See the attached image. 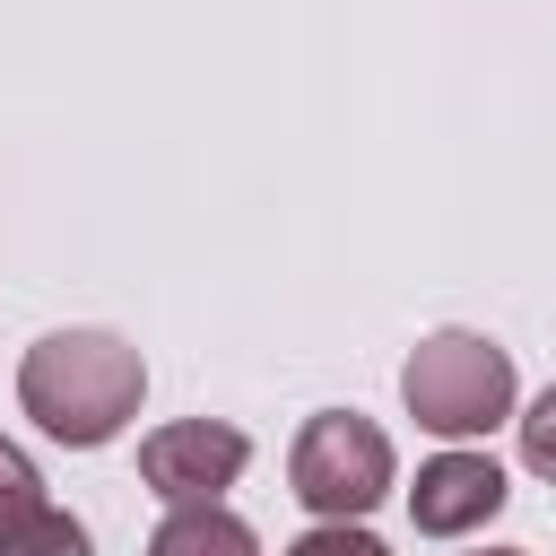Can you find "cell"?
Here are the masks:
<instances>
[{"label":"cell","instance_id":"obj_1","mask_svg":"<svg viewBox=\"0 0 556 556\" xmlns=\"http://www.w3.org/2000/svg\"><path fill=\"white\" fill-rule=\"evenodd\" d=\"M17 400L52 443L96 452L139 417L148 365H139V348L122 330H52V339H35L17 356Z\"/></svg>","mask_w":556,"mask_h":556},{"label":"cell","instance_id":"obj_2","mask_svg":"<svg viewBox=\"0 0 556 556\" xmlns=\"http://www.w3.org/2000/svg\"><path fill=\"white\" fill-rule=\"evenodd\" d=\"M521 400V374H513V348H495L486 330H426L400 365V408L443 434V443H469V434H495Z\"/></svg>","mask_w":556,"mask_h":556},{"label":"cell","instance_id":"obj_3","mask_svg":"<svg viewBox=\"0 0 556 556\" xmlns=\"http://www.w3.org/2000/svg\"><path fill=\"white\" fill-rule=\"evenodd\" d=\"M400 460H391V434L356 408H321L295 426L287 443V495L313 513V521H365L382 495H391Z\"/></svg>","mask_w":556,"mask_h":556},{"label":"cell","instance_id":"obj_4","mask_svg":"<svg viewBox=\"0 0 556 556\" xmlns=\"http://www.w3.org/2000/svg\"><path fill=\"white\" fill-rule=\"evenodd\" d=\"M243 469H252V434L226 417H182L139 443V478L156 504H217Z\"/></svg>","mask_w":556,"mask_h":556},{"label":"cell","instance_id":"obj_5","mask_svg":"<svg viewBox=\"0 0 556 556\" xmlns=\"http://www.w3.org/2000/svg\"><path fill=\"white\" fill-rule=\"evenodd\" d=\"M504 495H513V478L486 452H434L417 469V486H408V521L426 539H469V530H486L504 513Z\"/></svg>","mask_w":556,"mask_h":556},{"label":"cell","instance_id":"obj_6","mask_svg":"<svg viewBox=\"0 0 556 556\" xmlns=\"http://www.w3.org/2000/svg\"><path fill=\"white\" fill-rule=\"evenodd\" d=\"M148 556H261V530L226 504H165L148 530Z\"/></svg>","mask_w":556,"mask_h":556},{"label":"cell","instance_id":"obj_7","mask_svg":"<svg viewBox=\"0 0 556 556\" xmlns=\"http://www.w3.org/2000/svg\"><path fill=\"white\" fill-rule=\"evenodd\" d=\"M0 556H96V539H87V521H78V513L43 504V513H26V521L0 539Z\"/></svg>","mask_w":556,"mask_h":556},{"label":"cell","instance_id":"obj_8","mask_svg":"<svg viewBox=\"0 0 556 556\" xmlns=\"http://www.w3.org/2000/svg\"><path fill=\"white\" fill-rule=\"evenodd\" d=\"M26 513H43V469H35V460L0 434V539H9Z\"/></svg>","mask_w":556,"mask_h":556},{"label":"cell","instance_id":"obj_9","mask_svg":"<svg viewBox=\"0 0 556 556\" xmlns=\"http://www.w3.org/2000/svg\"><path fill=\"white\" fill-rule=\"evenodd\" d=\"M513 426H521V469L556 486V382H547V391H539V400H530Z\"/></svg>","mask_w":556,"mask_h":556},{"label":"cell","instance_id":"obj_10","mask_svg":"<svg viewBox=\"0 0 556 556\" xmlns=\"http://www.w3.org/2000/svg\"><path fill=\"white\" fill-rule=\"evenodd\" d=\"M287 556H391L374 530H356V521H313L304 539H287Z\"/></svg>","mask_w":556,"mask_h":556},{"label":"cell","instance_id":"obj_11","mask_svg":"<svg viewBox=\"0 0 556 556\" xmlns=\"http://www.w3.org/2000/svg\"><path fill=\"white\" fill-rule=\"evenodd\" d=\"M478 556H521V547H478Z\"/></svg>","mask_w":556,"mask_h":556}]
</instances>
